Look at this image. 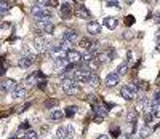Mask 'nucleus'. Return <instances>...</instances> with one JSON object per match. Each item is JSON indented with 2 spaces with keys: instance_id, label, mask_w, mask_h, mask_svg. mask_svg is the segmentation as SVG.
I'll return each instance as SVG.
<instances>
[{
  "instance_id": "obj_19",
  "label": "nucleus",
  "mask_w": 160,
  "mask_h": 139,
  "mask_svg": "<svg viewBox=\"0 0 160 139\" xmlns=\"http://www.w3.org/2000/svg\"><path fill=\"white\" fill-rule=\"evenodd\" d=\"M117 24H118V21H117V18H114V16H108V18L102 19V26H106L108 29H115Z\"/></svg>"
},
{
  "instance_id": "obj_22",
  "label": "nucleus",
  "mask_w": 160,
  "mask_h": 139,
  "mask_svg": "<svg viewBox=\"0 0 160 139\" xmlns=\"http://www.w3.org/2000/svg\"><path fill=\"white\" fill-rule=\"evenodd\" d=\"M87 66H88V69H90V71H98V69H99V61L96 59V56H93L90 61H87Z\"/></svg>"
},
{
  "instance_id": "obj_29",
  "label": "nucleus",
  "mask_w": 160,
  "mask_h": 139,
  "mask_svg": "<svg viewBox=\"0 0 160 139\" xmlns=\"http://www.w3.org/2000/svg\"><path fill=\"white\" fill-rule=\"evenodd\" d=\"M8 10H10V3H8V2H5V0H0V16L7 15Z\"/></svg>"
},
{
  "instance_id": "obj_6",
  "label": "nucleus",
  "mask_w": 160,
  "mask_h": 139,
  "mask_svg": "<svg viewBox=\"0 0 160 139\" xmlns=\"http://www.w3.org/2000/svg\"><path fill=\"white\" fill-rule=\"evenodd\" d=\"M78 43H80V47H82L83 50H87L90 54H95L99 50V43H98V42H93L90 38H80Z\"/></svg>"
},
{
  "instance_id": "obj_47",
  "label": "nucleus",
  "mask_w": 160,
  "mask_h": 139,
  "mask_svg": "<svg viewBox=\"0 0 160 139\" xmlns=\"http://www.w3.org/2000/svg\"><path fill=\"white\" fill-rule=\"evenodd\" d=\"M74 2H77V3H82V2H83V0H74Z\"/></svg>"
},
{
  "instance_id": "obj_20",
  "label": "nucleus",
  "mask_w": 160,
  "mask_h": 139,
  "mask_svg": "<svg viewBox=\"0 0 160 139\" xmlns=\"http://www.w3.org/2000/svg\"><path fill=\"white\" fill-rule=\"evenodd\" d=\"M50 117H51V120H62L64 118V110H61V109H53L51 110V114H50Z\"/></svg>"
},
{
  "instance_id": "obj_10",
  "label": "nucleus",
  "mask_w": 160,
  "mask_h": 139,
  "mask_svg": "<svg viewBox=\"0 0 160 139\" xmlns=\"http://www.w3.org/2000/svg\"><path fill=\"white\" fill-rule=\"evenodd\" d=\"M77 40H78V32H77V31H74V29L64 31V34H62V42H68L69 45H74Z\"/></svg>"
},
{
  "instance_id": "obj_14",
  "label": "nucleus",
  "mask_w": 160,
  "mask_h": 139,
  "mask_svg": "<svg viewBox=\"0 0 160 139\" xmlns=\"http://www.w3.org/2000/svg\"><path fill=\"white\" fill-rule=\"evenodd\" d=\"M34 61H35V56H32V54H26V56L19 58L18 66H19L21 69H29V67L34 64Z\"/></svg>"
},
{
  "instance_id": "obj_34",
  "label": "nucleus",
  "mask_w": 160,
  "mask_h": 139,
  "mask_svg": "<svg viewBox=\"0 0 160 139\" xmlns=\"http://www.w3.org/2000/svg\"><path fill=\"white\" fill-rule=\"evenodd\" d=\"M152 115H154V118H160V106H155V107H154Z\"/></svg>"
},
{
  "instance_id": "obj_44",
  "label": "nucleus",
  "mask_w": 160,
  "mask_h": 139,
  "mask_svg": "<svg viewBox=\"0 0 160 139\" xmlns=\"http://www.w3.org/2000/svg\"><path fill=\"white\" fill-rule=\"evenodd\" d=\"M155 38H157V42H160V31L155 34Z\"/></svg>"
},
{
  "instance_id": "obj_13",
  "label": "nucleus",
  "mask_w": 160,
  "mask_h": 139,
  "mask_svg": "<svg viewBox=\"0 0 160 139\" xmlns=\"http://www.w3.org/2000/svg\"><path fill=\"white\" fill-rule=\"evenodd\" d=\"M74 15L78 18V19H90L91 18V13L83 7V5H78V7H75V10H74Z\"/></svg>"
},
{
  "instance_id": "obj_36",
  "label": "nucleus",
  "mask_w": 160,
  "mask_h": 139,
  "mask_svg": "<svg viewBox=\"0 0 160 139\" xmlns=\"http://www.w3.org/2000/svg\"><path fill=\"white\" fill-rule=\"evenodd\" d=\"M108 7H114V8H120L117 0H108Z\"/></svg>"
},
{
  "instance_id": "obj_33",
  "label": "nucleus",
  "mask_w": 160,
  "mask_h": 139,
  "mask_svg": "<svg viewBox=\"0 0 160 139\" xmlns=\"http://www.w3.org/2000/svg\"><path fill=\"white\" fill-rule=\"evenodd\" d=\"M152 118H154L152 112H144V122H146V125H151Z\"/></svg>"
},
{
  "instance_id": "obj_37",
  "label": "nucleus",
  "mask_w": 160,
  "mask_h": 139,
  "mask_svg": "<svg viewBox=\"0 0 160 139\" xmlns=\"http://www.w3.org/2000/svg\"><path fill=\"white\" fill-rule=\"evenodd\" d=\"M152 101L155 102V106H160V91L155 93V96H154V99H152Z\"/></svg>"
},
{
  "instance_id": "obj_25",
  "label": "nucleus",
  "mask_w": 160,
  "mask_h": 139,
  "mask_svg": "<svg viewBox=\"0 0 160 139\" xmlns=\"http://www.w3.org/2000/svg\"><path fill=\"white\" fill-rule=\"evenodd\" d=\"M77 106H68L66 107V110H64V117H68V118H72L75 114H77Z\"/></svg>"
},
{
  "instance_id": "obj_31",
  "label": "nucleus",
  "mask_w": 160,
  "mask_h": 139,
  "mask_svg": "<svg viewBox=\"0 0 160 139\" xmlns=\"http://www.w3.org/2000/svg\"><path fill=\"white\" fill-rule=\"evenodd\" d=\"M87 83H90V85H93V87H98L99 83H101V80H99V77H98L96 74H91Z\"/></svg>"
},
{
  "instance_id": "obj_12",
  "label": "nucleus",
  "mask_w": 160,
  "mask_h": 139,
  "mask_svg": "<svg viewBox=\"0 0 160 139\" xmlns=\"http://www.w3.org/2000/svg\"><path fill=\"white\" fill-rule=\"evenodd\" d=\"M34 47L37 48V51H48L50 43L45 40V37H42V35H37V37L34 38Z\"/></svg>"
},
{
  "instance_id": "obj_3",
  "label": "nucleus",
  "mask_w": 160,
  "mask_h": 139,
  "mask_svg": "<svg viewBox=\"0 0 160 139\" xmlns=\"http://www.w3.org/2000/svg\"><path fill=\"white\" fill-rule=\"evenodd\" d=\"M31 13H32V16L35 18V21H38V19H48V21H50V18L53 16V13H51L50 8H47V7H40V5L32 7Z\"/></svg>"
},
{
  "instance_id": "obj_40",
  "label": "nucleus",
  "mask_w": 160,
  "mask_h": 139,
  "mask_svg": "<svg viewBox=\"0 0 160 139\" xmlns=\"http://www.w3.org/2000/svg\"><path fill=\"white\" fill-rule=\"evenodd\" d=\"M118 134H120V130H118V128H114V130H112V136H114V137H118Z\"/></svg>"
},
{
  "instance_id": "obj_35",
  "label": "nucleus",
  "mask_w": 160,
  "mask_h": 139,
  "mask_svg": "<svg viewBox=\"0 0 160 139\" xmlns=\"http://www.w3.org/2000/svg\"><path fill=\"white\" fill-rule=\"evenodd\" d=\"M31 106H32V102H28V104H24V106H21V107L18 109V112H19V114H22L24 110H28V109H29Z\"/></svg>"
},
{
  "instance_id": "obj_1",
  "label": "nucleus",
  "mask_w": 160,
  "mask_h": 139,
  "mask_svg": "<svg viewBox=\"0 0 160 139\" xmlns=\"http://www.w3.org/2000/svg\"><path fill=\"white\" fill-rule=\"evenodd\" d=\"M61 88L68 96H77V94H80V91H82L80 87H78V83L74 78H64L61 82Z\"/></svg>"
},
{
  "instance_id": "obj_38",
  "label": "nucleus",
  "mask_w": 160,
  "mask_h": 139,
  "mask_svg": "<svg viewBox=\"0 0 160 139\" xmlns=\"http://www.w3.org/2000/svg\"><path fill=\"white\" fill-rule=\"evenodd\" d=\"M29 127H31L29 122H24V123H21V125H19V130H29Z\"/></svg>"
},
{
  "instance_id": "obj_23",
  "label": "nucleus",
  "mask_w": 160,
  "mask_h": 139,
  "mask_svg": "<svg viewBox=\"0 0 160 139\" xmlns=\"http://www.w3.org/2000/svg\"><path fill=\"white\" fill-rule=\"evenodd\" d=\"M127 122L130 125H135L136 127V122H138V112H135V110H130V112L127 114Z\"/></svg>"
},
{
  "instance_id": "obj_24",
  "label": "nucleus",
  "mask_w": 160,
  "mask_h": 139,
  "mask_svg": "<svg viewBox=\"0 0 160 139\" xmlns=\"http://www.w3.org/2000/svg\"><path fill=\"white\" fill-rule=\"evenodd\" d=\"M135 87L138 88L139 93H144V91H148V90H149V83H148V82H144V80H138V82L135 83Z\"/></svg>"
},
{
  "instance_id": "obj_32",
  "label": "nucleus",
  "mask_w": 160,
  "mask_h": 139,
  "mask_svg": "<svg viewBox=\"0 0 160 139\" xmlns=\"http://www.w3.org/2000/svg\"><path fill=\"white\" fill-rule=\"evenodd\" d=\"M24 139H38V134L34 130H28V133L24 134Z\"/></svg>"
},
{
  "instance_id": "obj_5",
  "label": "nucleus",
  "mask_w": 160,
  "mask_h": 139,
  "mask_svg": "<svg viewBox=\"0 0 160 139\" xmlns=\"http://www.w3.org/2000/svg\"><path fill=\"white\" fill-rule=\"evenodd\" d=\"M90 75H91L90 69H85V67H80V69H77V71L72 72V78L77 83H87L88 78H90Z\"/></svg>"
},
{
  "instance_id": "obj_8",
  "label": "nucleus",
  "mask_w": 160,
  "mask_h": 139,
  "mask_svg": "<svg viewBox=\"0 0 160 139\" xmlns=\"http://www.w3.org/2000/svg\"><path fill=\"white\" fill-rule=\"evenodd\" d=\"M16 85L18 83L13 80V78H5V80H2L0 82V94H3V93H7V91H13L16 88Z\"/></svg>"
},
{
  "instance_id": "obj_4",
  "label": "nucleus",
  "mask_w": 160,
  "mask_h": 139,
  "mask_svg": "<svg viewBox=\"0 0 160 139\" xmlns=\"http://www.w3.org/2000/svg\"><path fill=\"white\" fill-rule=\"evenodd\" d=\"M35 29L38 34H53L55 32V24L48 19H38L35 21Z\"/></svg>"
},
{
  "instance_id": "obj_43",
  "label": "nucleus",
  "mask_w": 160,
  "mask_h": 139,
  "mask_svg": "<svg viewBox=\"0 0 160 139\" xmlns=\"http://www.w3.org/2000/svg\"><path fill=\"white\" fill-rule=\"evenodd\" d=\"M155 22L160 24V13H157V15H155Z\"/></svg>"
},
{
  "instance_id": "obj_27",
  "label": "nucleus",
  "mask_w": 160,
  "mask_h": 139,
  "mask_svg": "<svg viewBox=\"0 0 160 139\" xmlns=\"http://www.w3.org/2000/svg\"><path fill=\"white\" fill-rule=\"evenodd\" d=\"M127 72H128V61H123L122 64L117 67V74L118 75H125Z\"/></svg>"
},
{
  "instance_id": "obj_9",
  "label": "nucleus",
  "mask_w": 160,
  "mask_h": 139,
  "mask_svg": "<svg viewBox=\"0 0 160 139\" xmlns=\"http://www.w3.org/2000/svg\"><path fill=\"white\" fill-rule=\"evenodd\" d=\"M74 134L72 127H59L56 130V139H71Z\"/></svg>"
},
{
  "instance_id": "obj_30",
  "label": "nucleus",
  "mask_w": 160,
  "mask_h": 139,
  "mask_svg": "<svg viewBox=\"0 0 160 139\" xmlns=\"http://www.w3.org/2000/svg\"><path fill=\"white\" fill-rule=\"evenodd\" d=\"M96 59L99 61V64H104V62H108V61H111L112 58L109 56V53H99L98 56H96Z\"/></svg>"
},
{
  "instance_id": "obj_16",
  "label": "nucleus",
  "mask_w": 160,
  "mask_h": 139,
  "mask_svg": "<svg viewBox=\"0 0 160 139\" xmlns=\"http://www.w3.org/2000/svg\"><path fill=\"white\" fill-rule=\"evenodd\" d=\"M87 31H88L91 35H98V34H101V24L96 22V21H90V22L87 24Z\"/></svg>"
},
{
  "instance_id": "obj_26",
  "label": "nucleus",
  "mask_w": 160,
  "mask_h": 139,
  "mask_svg": "<svg viewBox=\"0 0 160 139\" xmlns=\"http://www.w3.org/2000/svg\"><path fill=\"white\" fill-rule=\"evenodd\" d=\"M151 134V128L149 125H144V127L139 130V139H148V136Z\"/></svg>"
},
{
  "instance_id": "obj_7",
  "label": "nucleus",
  "mask_w": 160,
  "mask_h": 139,
  "mask_svg": "<svg viewBox=\"0 0 160 139\" xmlns=\"http://www.w3.org/2000/svg\"><path fill=\"white\" fill-rule=\"evenodd\" d=\"M42 80H47V77H45L42 72H40V71H35V72H32L28 78L24 80V83H26V85H29V87H32V85L37 87Z\"/></svg>"
},
{
  "instance_id": "obj_11",
  "label": "nucleus",
  "mask_w": 160,
  "mask_h": 139,
  "mask_svg": "<svg viewBox=\"0 0 160 139\" xmlns=\"http://www.w3.org/2000/svg\"><path fill=\"white\" fill-rule=\"evenodd\" d=\"M66 59H68L71 64H80L82 62V54H80V51H77V50H68Z\"/></svg>"
},
{
  "instance_id": "obj_17",
  "label": "nucleus",
  "mask_w": 160,
  "mask_h": 139,
  "mask_svg": "<svg viewBox=\"0 0 160 139\" xmlns=\"http://www.w3.org/2000/svg\"><path fill=\"white\" fill-rule=\"evenodd\" d=\"M120 82V75L117 74V72H111L108 77H106V87H115L117 83Z\"/></svg>"
},
{
  "instance_id": "obj_21",
  "label": "nucleus",
  "mask_w": 160,
  "mask_h": 139,
  "mask_svg": "<svg viewBox=\"0 0 160 139\" xmlns=\"http://www.w3.org/2000/svg\"><path fill=\"white\" fill-rule=\"evenodd\" d=\"M35 5L51 8V7H56V5H58V0H37V3H35Z\"/></svg>"
},
{
  "instance_id": "obj_42",
  "label": "nucleus",
  "mask_w": 160,
  "mask_h": 139,
  "mask_svg": "<svg viewBox=\"0 0 160 139\" xmlns=\"http://www.w3.org/2000/svg\"><path fill=\"white\" fill-rule=\"evenodd\" d=\"M53 104H56V101H48V102H47L45 106H47V107H51Z\"/></svg>"
},
{
  "instance_id": "obj_15",
  "label": "nucleus",
  "mask_w": 160,
  "mask_h": 139,
  "mask_svg": "<svg viewBox=\"0 0 160 139\" xmlns=\"http://www.w3.org/2000/svg\"><path fill=\"white\" fill-rule=\"evenodd\" d=\"M59 13H61V16H62L64 19H69V18L74 15V10H72V7H71L69 3H62L61 8H59Z\"/></svg>"
},
{
  "instance_id": "obj_28",
  "label": "nucleus",
  "mask_w": 160,
  "mask_h": 139,
  "mask_svg": "<svg viewBox=\"0 0 160 139\" xmlns=\"http://www.w3.org/2000/svg\"><path fill=\"white\" fill-rule=\"evenodd\" d=\"M155 107V102L152 99H144V112H152Z\"/></svg>"
},
{
  "instance_id": "obj_39",
  "label": "nucleus",
  "mask_w": 160,
  "mask_h": 139,
  "mask_svg": "<svg viewBox=\"0 0 160 139\" xmlns=\"http://www.w3.org/2000/svg\"><path fill=\"white\" fill-rule=\"evenodd\" d=\"M133 21H135V18H133V16H127L125 24H127V26H131V24H133Z\"/></svg>"
},
{
  "instance_id": "obj_41",
  "label": "nucleus",
  "mask_w": 160,
  "mask_h": 139,
  "mask_svg": "<svg viewBox=\"0 0 160 139\" xmlns=\"http://www.w3.org/2000/svg\"><path fill=\"white\" fill-rule=\"evenodd\" d=\"M96 139H109V137H108V134H99Z\"/></svg>"
},
{
  "instance_id": "obj_18",
  "label": "nucleus",
  "mask_w": 160,
  "mask_h": 139,
  "mask_svg": "<svg viewBox=\"0 0 160 139\" xmlns=\"http://www.w3.org/2000/svg\"><path fill=\"white\" fill-rule=\"evenodd\" d=\"M26 94H28V90H26L24 87L16 85V88L13 90V98L15 99H22V98H26Z\"/></svg>"
},
{
  "instance_id": "obj_2",
  "label": "nucleus",
  "mask_w": 160,
  "mask_h": 139,
  "mask_svg": "<svg viewBox=\"0 0 160 139\" xmlns=\"http://www.w3.org/2000/svg\"><path fill=\"white\" fill-rule=\"evenodd\" d=\"M120 96H122L125 101H133V99H136L139 96V91L135 87V83H128V85L122 87V90H120Z\"/></svg>"
},
{
  "instance_id": "obj_46",
  "label": "nucleus",
  "mask_w": 160,
  "mask_h": 139,
  "mask_svg": "<svg viewBox=\"0 0 160 139\" xmlns=\"http://www.w3.org/2000/svg\"><path fill=\"white\" fill-rule=\"evenodd\" d=\"M155 50H157V51H160V42H158V43H157V47H155Z\"/></svg>"
},
{
  "instance_id": "obj_45",
  "label": "nucleus",
  "mask_w": 160,
  "mask_h": 139,
  "mask_svg": "<svg viewBox=\"0 0 160 139\" xmlns=\"http://www.w3.org/2000/svg\"><path fill=\"white\" fill-rule=\"evenodd\" d=\"M5 2H8V3H16L18 0H5Z\"/></svg>"
},
{
  "instance_id": "obj_48",
  "label": "nucleus",
  "mask_w": 160,
  "mask_h": 139,
  "mask_svg": "<svg viewBox=\"0 0 160 139\" xmlns=\"http://www.w3.org/2000/svg\"><path fill=\"white\" fill-rule=\"evenodd\" d=\"M10 139H16V136H13V137H10Z\"/></svg>"
}]
</instances>
